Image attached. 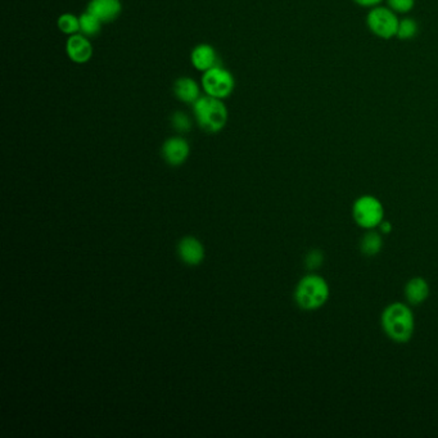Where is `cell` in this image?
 Listing matches in <instances>:
<instances>
[{"label": "cell", "instance_id": "obj_4", "mask_svg": "<svg viewBox=\"0 0 438 438\" xmlns=\"http://www.w3.org/2000/svg\"><path fill=\"white\" fill-rule=\"evenodd\" d=\"M352 216L360 228L371 230L383 221L384 207L377 197L363 196L354 202Z\"/></svg>", "mask_w": 438, "mask_h": 438}, {"label": "cell", "instance_id": "obj_21", "mask_svg": "<svg viewBox=\"0 0 438 438\" xmlns=\"http://www.w3.org/2000/svg\"><path fill=\"white\" fill-rule=\"evenodd\" d=\"M378 229L383 234H390L391 232H392V224H391L390 221L383 220V221L379 224V226H378Z\"/></svg>", "mask_w": 438, "mask_h": 438}, {"label": "cell", "instance_id": "obj_2", "mask_svg": "<svg viewBox=\"0 0 438 438\" xmlns=\"http://www.w3.org/2000/svg\"><path fill=\"white\" fill-rule=\"evenodd\" d=\"M330 289L328 281L316 274L306 275L298 281L296 288L295 298L302 310H318L328 301Z\"/></svg>", "mask_w": 438, "mask_h": 438}, {"label": "cell", "instance_id": "obj_5", "mask_svg": "<svg viewBox=\"0 0 438 438\" xmlns=\"http://www.w3.org/2000/svg\"><path fill=\"white\" fill-rule=\"evenodd\" d=\"M202 84L207 96L218 99H224L230 96L234 90L233 75L220 66L206 71L202 77Z\"/></svg>", "mask_w": 438, "mask_h": 438}, {"label": "cell", "instance_id": "obj_7", "mask_svg": "<svg viewBox=\"0 0 438 438\" xmlns=\"http://www.w3.org/2000/svg\"><path fill=\"white\" fill-rule=\"evenodd\" d=\"M66 50L69 60L75 63H86L93 55V47L88 38L82 34L71 35Z\"/></svg>", "mask_w": 438, "mask_h": 438}, {"label": "cell", "instance_id": "obj_13", "mask_svg": "<svg viewBox=\"0 0 438 438\" xmlns=\"http://www.w3.org/2000/svg\"><path fill=\"white\" fill-rule=\"evenodd\" d=\"M175 96L185 103H194L199 98L197 82L189 77H181L175 82Z\"/></svg>", "mask_w": 438, "mask_h": 438}, {"label": "cell", "instance_id": "obj_11", "mask_svg": "<svg viewBox=\"0 0 438 438\" xmlns=\"http://www.w3.org/2000/svg\"><path fill=\"white\" fill-rule=\"evenodd\" d=\"M179 254L188 265H198L205 257V249L196 238H185L179 245Z\"/></svg>", "mask_w": 438, "mask_h": 438}, {"label": "cell", "instance_id": "obj_19", "mask_svg": "<svg viewBox=\"0 0 438 438\" xmlns=\"http://www.w3.org/2000/svg\"><path fill=\"white\" fill-rule=\"evenodd\" d=\"M388 4L393 11L405 13V12H409L412 8L414 0H388Z\"/></svg>", "mask_w": 438, "mask_h": 438}, {"label": "cell", "instance_id": "obj_3", "mask_svg": "<svg viewBox=\"0 0 438 438\" xmlns=\"http://www.w3.org/2000/svg\"><path fill=\"white\" fill-rule=\"evenodd\" d=\"M193 112L199 128L207 133H218L226 125L228 110L221 99L211 96H199L193 103Z\"/></svg>", "mask_w": 438, "mask_h": 438}, {"label": "cell", "instance_id": "obj_20", "mask_svg": "<svg viewBox=\"0 0 438 438\" xmlns=\"http://www.w3.org/2000/svg\"><path fill=\"white\" fill-rule=\"evenodd\" d=\"M322 261V254L318 251H314L308 256V266L311 269H315V267L320 266Z\"/></svg>", "mask_w": 438, "mask_h": 438}, {"label": "cell", "instance_id": "obj_14", "mask_svg": "<svg viewBox=\"0 0 438 438\" xmlns=\"http://www.w3.org/2000/svg\"><path fill=\"white\" fill-rule=\"evenodd\" d=\"M382 247H383V240H382L381 234L374 232L373 229L365 234L360 242V249L363 254L368 257L377 256L382 251Z\"/></svg>", "mask_w": 438, "mask_h": 438}, {"label": "cell", "instance_id": "obj_15", "mask_svg": "<svg viewBox=\"0 0 438 438\" xmlns=\"http://www.w3.org/2000/svg\"><path fill=\"white\" fill-rule=\"evenodd\" d=\"M102 21L98 20L94 14L85 12L80 17V33L86 38H94L101 33Z\"/></svg>", "mask_w": 438, "mask_h": 438}, {"label": "cell", "instance_id": "obj_18", "mask_svg": "<svg viewBox=\"0 0 438 438\" xmlns=\"http://www.w3.org/2000/svg\"><path fill=\"white\" fill-rule=\"evenodd\" d=\"M172 121L174 128H175L176 130L180 131V133H186V131L191 130V128H192V123H191L189 117L184 115L183 112H176V113H174Z\"/></svg>", "mask_w": 438, "mask_h": 438}, {"label": "cell", "instance_id": "obj_9", "mask_svg": "<svg viewBox=\"0 0 438 438\" xmlns=\"http://www.w3.org/2000/svg\"><path fill=\"white\" fill-rule=\"evenodd\" d=\"M162 155L167 164L179 166L189 156V144L183 137H172L162 147Z\"/></svg>", "mask_w": 438, "mask_h": 438}, {"label": "cell", "instance_id": "obj_8", "mask_svg": "<svg viewBox=\"0 0 438 438\" xmlns=\"http://www.w3.org/2000/svg\"><path fill=\"white\" fill-rule=\"evenodd\" d=\"M121 1L120 0H91L88 6V12L94 14L103 23H108L116 20L121 13Z\"/></svg>", "mask_w": 438, "mask_h": 438}, {"label": "cell", "instance_id": "obj_12", "mask_svg": "<svg viewBox=\"0 0 438 438\" xmlns=\"http://www.w3.org/2000/svg\"><path fill=\"white\" fill-rule=\"evenodd\" d=\"M193 66L199 71H208L218 66V55L215 49L208 44H201L193 50Z\"/></svg>", "mask_w": 438, "mask_h": 438}, {"label": "cell", "instance_id": "obj_22", "mask_svg": "<svg viewBox=\"0 0 438 438\" xmlns=\"http://www.w3.org/2000/svg\"><path fill=\"white\" fill-rule=\"evenodd\" d=\"M359 4H361V6H366V7H369V6H376L378 3H381V0H356Z\"/></svg>", "mask_w": 438, "mask_h": 438}, {"label": "cell", "instance_id": "obj_6", "mask_svg": "<svg viewBox=\"0 0 438 438\" xmlns=\"http://www.w3.org/2000/svg\"><path fill=\"white\" fill-rule=\"evenodd\" d=\"M368 25L374 34L391 38L398 34V21L393 12L386 8H376L368 16Z\"/></svg>", "mask_w": 438, "mask_h": 438}, {"label": "cell", "instance_id": "obj_1", "mask_svg": "<svg viewBox=\"0 0 438 438\" xmlns=\"http://www.w3.org/2000/svg\"><path fill=\"white\" fill-rule=\"evenodd\" d=\"M381 322L386 336L398 343L409 342L415 330L414 314L403 302H393L384 308Z\"/></svg>", "mask_w": 438, "mask_h": 438}, {"label": "cell", "instance_id": "obj_17", "mask_svg": "<svg viewBox=\"0 0 438 438\" xmlns=\"http://www.w3.org/2000/svg\"><path fill=\"white\" fill-rule=\"evenodd\" d=\"M417 25L412 20H404L398 22V36L401 39H411L417 34Z\"/></svg>", "mask_w": 438, "mask_h": 438}, {"label": "cell", "instance_id": "obj_16", "mask_svg": "<svg viewBox=\"0 0 438 438\" xmlns=\"http://www.w3.org/2000/svg\"><path fill=\"white\" fill-rule=\"evenodd\" d=\"M58 28L64 34L75 35L80 33V18L75 17L74 14H62L58 18Z\"/></svg>", "mask_w": 438, "mask_h": 438}, {"label": "cell", "instance_id": "obj_10", "mask_svg": "<svg viewBox=\"0 0 438 438\" xmlns=\"http://www.w3.org/2000/svg\"><path fill=\"white\" fill-rule=\"evenodd\" d=\"M405 297L410 305L418 306L429 297V284L425 278L415 276L406 283Z\"/></svg>", "mask_w": 438, "mask_h": 438}]
</instances>
